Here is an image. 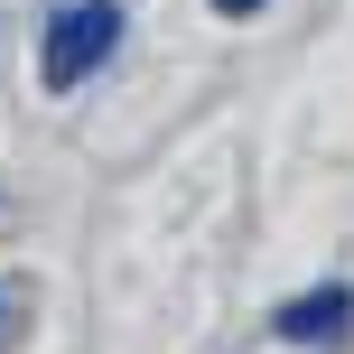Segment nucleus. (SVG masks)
I'll return each mask as SVG.
<instances>
[{"label": "nucleus", "mask_w": 354, "mask_h": 354, "mask_svg": "<svg viewBox=\"0 0 354 354\" xmlns=\"http://www.w3.org/2000/svg\"><path fill=\"white\" fill-rule=\"evenodd\" d=\"M345 326H354V289H308V299L280 308V336L289 345H336Z\"/></svg>", "instance_id": "obj_2"}, {"label": "nucleus", "mask_w": 354, "mask_h": 354, "mask_svg": "<svg viewBox=\"0 0 354 354\" xmlns=\"http://www.w3.org/2000/svg\"><path fill=\"white\" fill-rule=\"evenodd\" d=\"M112 47H122V0H56V10H47V37H37L47 93H75Z\"/></svg>", "instance_id": "obj_1"}, {"label": "nucleus", "mask_w": 354, "mask_h": 354, "mask_svg": "<svg viewBox=\"0 0 354 354\" xmlns=\"http://www.w3.org/2000/svg\"><path fill=\"white\" fill-rule=\"evenodd\" d=\"M214 10H224V19H252V10H261V0H214Z\"/></svg>", "instance_id": "obj_3"}]
</instances>
